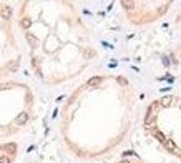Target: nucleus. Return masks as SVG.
I'll return each mask as SVG.
<instances>
[{
    "label": "nucleus",
    "mask_w": 181,
    "mask_h": 163,
    "mask_svg": "<svg viewBox=\"0 0 181 163\" xmlns=\"http://www.w3.org/2000/svg\"><path fill=\"white\" fill-rule=\"evenodd\" d=\"M153 136L156 138V140H158V142H161L163 145H165V142H166V136L163 135L161 131H158V130H154V131H153Z\"/></svg>",
    "instance_id": "f257e3e1"
},
{
    "label": "nucleus",
    "mask_w": 181,
    "mask_h": 163,
    "mask_svg": "<svg viewBox=\"0 0 181 163\" xmlns=\"http://www.w3.org/2000/svg\"><path fill=\"white\" fill-rule=\"evenodd\" d=\"M154 120V115H153V107H150V108H148V115H146V118H145V122L148 123V125H150V123L153 122Z\"/></svg>",
    "instance_id": "f03ea898"
},
{
    "label": "nucleus",
    "mask_w": 181,
    "mask_h": 163,
    "mask_svg": "<svg viewBox=\"0 0 181 163\" xmlns=\"http://www.w3.org/2000/svg\"><path fill=\"white\" fill-rule=\"evenodd\" d=\"M171 102H173V97H163V98H161V105H163V107H168V105H171Z\"/></svg>",
    "instance_id": "7ed1b4c3"
},
{
    "label": "nucleus",
    "mask_w": 181,
    "mask_h": 163,
    "mask_svg": "<svg viewBox=\"0 0 181 163\" xmlns=\"http://www.w3.org/2000/svg\"><path fill=\"white\" fill-rule=\"evenodd\" d=\"M165 147H166V150H169V151H174V150H176V145H174L171 140H166V142H165Z\"/></svg>",
    "instance_id": "20e7f679"
},
{
    "label": "nucleus",
    "mask_w": 181,
    "mask_h": 163,
    "mask_svg": "<svg viewBox=\"0 0 181 163\" xmlns=\"http://www.w3.org/2000/svg\"><path fill=\"white\" fill-rule=\"evenodd\" d=\"M100 82H101L100 77H95V78H92V80L88 82V87H95V85H98Z\"/></svg>",
    "instance_id": "39448f33"
},
{
    "label": "nucleus",
    "mask_w": 181,
    "mask_h": 163,
    "mask_svg": "<svg viewBox=\"0 0 181 163\" xmlns=\"http://www.w3.org/2000/svg\"><path fill=\"white\" fill-rule=\"evenodd\" d=\"M2 15H3V17H5V18H8V17H10V15H12V8H3V10H2Z\"/></svg>",
    "instance_id": "423d86ee"
},
{
    "label": "nucleus",
    "mask_w": 181,
    "mask_h": 163,
    "mask_svg": "<svg viewBox=\"0 0 181 163\" xmlns=\"http://www.w3.org/2000/svg\"><path fill=\"white\" fill-rule=\"evenodd\" d=\"M123 7L131 8V7H135V3H133V2H123Z\"/></svg>",
    "instance_id": "0eeeda50"
},
{
    "label": "nucleus",
    "mask_w": 181,
    "mask_h": 163,
    "mask_svg": "<svg viewBox=\"0 0 181 163\" xmlns=\"http://www.w3.org/2000/svg\"><path fill=\"white\" fill-rule=\"evenodd\" d=\"M25 120H27V115L22 113V116H18V123H25Z\"/></svg>",
    "instance_id": "6e6552de"
},
{
    "label": "nucleus",
    "mask_w": 181,
    "mask_h": 163,
    "mask_svg": "<svg viewBox=\"0 0 181 163\" xmlns=\"http://www.w3.org/2000/svg\"><path fill=\"white\" fill-rule=\"evenodd\" d=\"M8 162H10L8 156H0V163H8Z\"/></svg>",
    "instance_id": "1a4fd4ad"
},
{
    "label": "nucleus",
    "mask_w": 181,
    "mask_h": 163,
    "mask_svg": "<svg viewBox=\"0 0 181 163\" xmlns=\"http://www.w3.org/2000/svg\"><path fill=\"white\" fill-rule=\"evenodd\" d=\"M118 82H120L121 85H128V82L125 80V78H118Z\"/></svg>",
    "instance_id": "9d476101"
},
{
    "label": "nucleus",
    "mask_w": 181,
    "mask_h": 163,
    "mask_svg": "<svg viewBox=\"0 0 181 163\" xmlns=\"http://www.w3.org/2000/svg\"><path fill=\"white\" fill-rule=\"evenodd\" d=\"M125 155H128V156H133V155H135V151H125Z\"/></svg>",
    "instance_id": "9b49d317"
},
{
    "label": "nucleus",
    "mask_w": 181,
    "mask_h": 163,
    "mask_svg": "<svg viewBox=\"0 0 181 163\" xmlns=\"http://www.w3.org/2000/svg\"><path fill=\"white\" fill-rule=\"evenodd\" d=\"M120 163H130V162H128V160H121Z\"/></svg>",
    "instance_id": "f8f14e48"
}]
</instances>
